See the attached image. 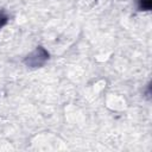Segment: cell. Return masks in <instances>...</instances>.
I'll list each match as a JSON object with an SVG mask.
<instances>
[{
	"label": "cell",
	"mask_w": 152,
	"mask_h": 152,
	"mask_svg": "<svg viewBox=\"0 0 152 152\" xmlns=\"http://www.w3.org/2000/svg\"><path fill=\"white\" fill-rule=\"evenodd\" d=\"M49 56L48 50L39 45L24 58V64L27 68H40L49 61Z\"/></svg>",
	"instance_id": "obj_1"
},
{
	"label": "cell",
	"mask_w": 152,
	"mask_h": 152,
	"mask_svg": "<svg viewBox=\"0 0 152 152\" xmlns=\"http://www.w3.org/2000/svg\"><path fill=\"white\" fill-rule=\"evenodd\" d=\"M138 2V10L148 12L152 8V0H137Z\"/></svg>",
	"instance_id": "obj_2"
},
{
	"label": "cell",
	"mask_w": 152,
	"mask_h": 152,
	"mask_svg": "<svg viewBox=\"0 0 152 152\" xmlns=\"http://www.w3.org/2000/svg\"><path fill=\"white\" fill-rule=\"evenodd\" d=\"M8 20H10L8 14H7L4 10H1V11H0V30L8 23Z\"/></svg>",
	"instance_id": "obj_3"
}]
</instances>
